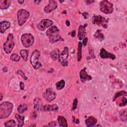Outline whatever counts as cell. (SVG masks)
I'll return each instance as SVG.
<instances>
[{
    "label": "cell",
    "mask_w": 127,
    "mask_h": 127,
    "mask_svg": "<svg viewBox=\"0 0 127 127\" xmlns=\"http://www.w3.org/2000/svg\"><path fill=\"white\" fill-rule=\"evenodd\" d=\"M46 35L49 38L51 43H54L59 41H63L60 34V30L56 26H52L46 32Z\"/></svg>",
    "instance_id": "1"
},
{
    "label": "cell",
    "mask_w": 127,
    "mask_h": 127,
    "mask_svg": "<svg viewBox=\"0 0 127 127\" xmlns=\"http://www.w3.org/2000/svg\"><path fill=\"white\" fill-rule=\"evenodd\" d=\"M13 104L9 102H3L0 105V119H3L8 117L12 112Z\"/></svg>",
    "instance_id": "2"
},
{
    "label": "cell",
    "mask_w": 127,
    "mask_h": 127,
    "mask_svg": "<svg viewBox=\"0 0 127 127\" xmlns=\"http://www.w3.org/2000/svg\"><path fill=\"white\" fill-rule=\"evenodd\" d=\"M40 56V52L37 50H34L30 57V63L34 69H38L42 66L41 63L39 61V58Z\"/></svg>",
    "instance_id": "3"
},
{
    "label": "cell",
    "mask_w": 127,
    "mask_h": 127,
    "mask_svg": "<svg viewBox=\"0 0 127 127\" xmlns=\"http://www.w3.org/2000/svg\"><path fill=\"white\" fill-rule=\"evenodd\" d=\"M14 46L13 35L9 33L7 37L5 42L3 44V50L7 54H9L12 50Z\"/></svg>",
    "instance_id": "4"
},
{
    "label": "cell",
    "mask_w": 127,
    "mask_h": 127,
    "mask_svg": "<svg viewBox=\"0 0 127 127\" xmlns=\"http://www.w3.org/2000/svg\"><path fill=\"white\" fill-rule=\"evenodd\" d=\"M30 16L29 12L25 9H21L17 12L18 23L19 26L23 25L28 20Z\"/></svg>",
    "instance_id": "5"
},
{
    "label": "cell",
    "mask_w": 127,
    "mask_h": 127,
    "mask_svg": "<svg viewBox=\"0 0 127 127\" xmlns=\"http://www.w3.org/2000/svg\"><path fill=\"white\" fill-rule=\"evenodd\" d=\"M100 10L105 14L112 13L114 11L113 4L108 0H103L100 3Z\"/></svg>",
    "instance_id": "6"
},
{
    "label": "cell",
    "mask_w": 127,
    "mask_h": 127,
    "mask_svg": "<svg viewBox=\"0 0 127 127\" xmlns=\"http://www.w3.org/2000/svg\"><path fill=\"white\" fill-rule=\"evenodd\" d=\"M21 41L24 47L29 48L33 44L34 42V38L32 34L26 33L21 36Z\"/></svg>",
    "instance_id": "7"
},
{
    "label": "cell",
    "mask_w": 127,
    "mask_h": 127,
    "mask_svg": "<svg viewBox=\"0 0 127 127\" xmlns=\"http://www.w3.org/2000/svg\"><path fill=\"white\" fill-rule=\"evenodd\" d=\"M92 22L94 24L101 26L104 28H107L108 27L107 23L108 22V20L101 15H95L93 17Z\"/></svg>",
    "instance_id": "8"
},
{
    "label": "cell",
    "mask_w": 127,
    "mask_h": 127,
    "mask_svg": "<svg viewBox=\"0 0 127 127\" xmlns=\"http://www.w3.org/2000/svg\"><path fill=\"white\" fill-rule=\"evenodd\" d=\"M53 22L49 19H44L41 20L37 24V28L40 31H44L46 29L53 25Z\"/></svg>",
    "instance_id": "9"
},
{
    "label": "cell",
    "mask_w": 127,
    "mask_h": 127,
    "mask_svg": "<svg viewBox=\"0 0 127 127\" xmlns=\"http://www.w3.org/2000/svg\"><path fill=\"white\" fill-rule=\"evenodd\" d=\"M43 97L45 99L49 102L54 100L56 97V94L52 88H47L45 92L43 94Z\"/></svg>",
    "instance_id": "10"
},
{
    "label": "cell",
    "mask_w": 127,
    "mask_h": 127,
    "mask_svg": "<svg viewBox=\"0 0 127 127\" xmlns=\"http://www.w3.org/2000/svg\"><path fill=\"white\" fill-rule=\"evenodd\" d=\"M58 4L54 0H49V4L44 7V11L46 13H50L57 8Z\"/></svg>",
    "instance_id": "11"
},
{
    "label": "cell",
    "mask_w": 127,
    "mask_h": 127,
    "mask_svg": "<svg viewBox=\"0 0 127 127\" xmlns=\"http://www.w3.org/2000/svg\"><path fill=\"white\" fill-rule=\"evenodd\" d=\"M100 56L102 59H111L113 60L116 59V56L114 54L109 53L104 48H102L101 49Z\"/></svg>",
    "instance_id": "12"
},
{
    "label": "cell",
    "mask_w": 127,
    "mask_h": 127,
    "mask_svg": "<svg viewBox=\"0 0 127 127\" xmlns=\"http://www.w3.org/2000/svg\"><path fill=\"white\" fill-rule=\"evenodd\" d=\"M79 77L81 82L83 83L85 82L86 81L90 80L92 79V77H91V76L88 75L87 73L85 70V68L81 70L79 73Z\"/></svg>",
    "instance_id": "13"
},
{
    "label": "cell",
    "mask_w": 127,
    "mask_h": 127,
    "mask_svg": "<svg viewBox=\"0 0 127 127\" xmlns=\"http://www.w3.org/2000/svg\"><path fill=\"white\" fill-rule=\"evenodd\" d=\"M43 106L42 102L41 99L38 97L35 98L34 99V108L35 111H42Z\"/></svg>",
    "instance_id": "14"
},
{
    "label": "cell",
    "mask_w": 127,
    "mask_h": 127,
    "mask_svg": "<svg viewBox=\"0 0 127 127\" xmlns=\"http://www.w3.org/2000/svg\"><path fill=\"white\" fill-rule=\"evenodd\" d=\"M68 57V48L67 47H65L63 51L62 52L61 54H60V56L59 58V62L62 63L63 62L66 61Z\"/></svg>",
    "instance_id": "15"
},
{
    "label": "cell",
    "mask_w": 127,
    "mask_h": 127,
    "mask_svg": "<svg viewBox=\"0 0 127 127\" xmlns=\"http://www.w3.org/2000/svg\"><path fill=\"white\" fill-rule=\"evenodd\" d=\"M86 24H85V26L80 25L78 28V38L79 40H82L86 36V30L85 26Z\"/></svg>",
    "instance_id": "16"
},
{
    "label": "cell",
    "mask_w": 127,
    "mask_h": 127,
    "mask_svg": "<svg viewBox=\"0 0 127 127\" xmlns=\"http://www.w3.org/2000/svg\"><path fill=\"white\" fill-rule=\"evenodd\" d=\"M97 122V119L94 117L90 116L87 119H86L85 123L87 127H91L95 126Z\"/></svg>",
    "instance_id": "17"
},
{
    "label": "cell",
    "mask_w": 127,
    "mask_h": 127,
    "mask_svg": "<svg viewBox=\"0 0 127 127\" xmlns=\"http://www.w3.org/2000/svg\"><path fill=\"white\" fill-rule=\"evenodd\" d=\"M58 110V106L57 104L53 105H46L43 106L42 109V111H57Z\"/></svg>",
    "instance_id": "18"
},
{
    "label": "cell",
    "mask_w": 127,
    "mask_h": 127,
    "mask_svg": "<svg viewBox=\"0 0 127 127\" xmlns=\"http://www.w3.org/2000/svg\"><path fill=\"white\" fill-rule=\"evenodd\" d=\"M0 31L1 33H3L6 30L9 28L10 24L8 21H2L0 22Z\"/></svg>",
    "instance_id": "19"
},
{
    "label": "cell",
    "mask_w": 127,
    "mask_h": 127,
    "mask_svg": "<svg viewBox=\"0 0 127 127\" xmlns=\"http://www.w3.org/2000/svg\"><path fill=\"white\" fill-rule=\"evenodd\" d=\"M11 4V1L9 0H0V8L1 9H5L9 7Z\"/></svg>",
    "instance_id": "20"
},
{
    "label": "cell",
    "mask_w": 127,
    "mask_h": 127,
    "mask_svg": "<svg viewBox=\"0 0 127 127\" xmlns=\"http://www.w3.org/2000/svg\"><path fill=\"white\" fill-rule=\"evenodd\" d=\"M50 56L52 60L54 61H56L57 60L59 59L60 56V51L58 49H55L53 50L51 53Z\"/></svg>",
    "instance_id": "21"
},
{
    "label": "cell",
    "mask_w": 127,
    "mask_h": 127,
    "mask_svg": "<svg viewBox=\"0 0 127 127\" xmlns=\"http://www.w3.org/2000/svg\"><path fill=\"white\" fill-rule=\"evenodd\" d=\"M58 122L60 127H67V123L66 119L63 116H59L58 118Z\"/></svg>",
    "instance_id": "22"
},
{
    "label": "cell",
    "mask_w": 127,
    "mask_h": 127,
    "mask_svg": "<svg viewBox=\"0 0 127 127\" xmlns=\"http://www.w3.org/2000/svg\"><path fill=\"white\" fill-rule=\"evenodd\" d=\"M15 118L17 119V121L18 122V125L17 126L18 127H22L24 125V117L23 116H21L18 114H15Z\"/></svg>",
    "instance_id": "23"
},
{
    "label": "cell",
    "mask_w": 127,
    "mask_h": 127,
    "mask_svg": "<svg viewBox=\"0 0 127 127\" xmlns=\"http://www.w3.org/2000/svg\"><path fill=\"white\" fill-rule=\"evenodd\" d=\"M82 43L79 42L78 45L77 49V60L78 61H80L82 58Z\"/></svg>",
    "instance_id": "24"
},
{
    "label": "cell",
    "mask_w": 127,
    "mask_h": 127,
    "mask_svg": "<svg viewBox=\"0 0 127 127\" xmlns=\"http://www.w3.org/2000/svg\"><path fill=\"white\" fill-rule=\"evenodd\" d=\"M20 55L23 60L25 61H27L28 57V51L27 50H21L20 51Z\"/></svg>",
    "instance_id": "25"
},
{
    "label": "cell",
    "mask_w": 127,
    "mask_h": 127,
    "mask_svg": "<svg viewBox=\"0 0 127 127\" xmlns=\"http://www.w3.org/2000/svg\"><path fill=\"white\" fill-rule=\"evenodd\" d=\"M27 105L26 104H21L18 106L17 111L19 114H22L27 110Z\"/></svg>",
    "instance_id": "26"
},
{
    "label": "cell",
    "mask_w": 127,
    "mask_h": 127,
    "mask_svg": "<svg viewBox=\"0 0 127 127\" xmlns=\"http://www.w3.org/2000/svg\"><path fill=\"white\" fill-rule=\"evenodd\" d=\"M94 37L100 41H102L104 39V36L103 33L101 32L100 30H98L94 34Z\"/></svg>",
    "instance_id": "27"
},
{
    "label": "cell",
    "mask_w": 127,
    "mask_h": 127,
    "mask_svg": "<svg viewBox=\"0 0 127 127\" xmlns=\"http://www.w3.org/2000/svg\"><path fill=\"white\" fill-rule=\"evenodd\" d=\"M127 92L126 91H124V90H123V91H119L118 92H117L116 93H115L114 96V98H113V101H115L116 100L117 98H118L119 97H121L122 96H127Z\"/></svg>",
    "instance_id": "28"
},
{
    "label": "cell",
    "mask_w": 127,
    "mask_h": 127,
    "mask_svg": "<svg viewBox=\"0 0 127 127\" xmlns=\"http://www.w3.org/2000/svg\"><path fill=\"white\" fill-rule=\"evenodd\" d=\"M56 85V88L58 90H61L63 88H64V87L65 86V81L64 80L62 79L60 81L58 82Z\"/></svg>",
    "instance_id": "29"
},
{
    "label": "cell",
    "mask_w": 127,
    "mask_h": 127,
    "mask_svg": "<svg viewBox=\"0 0 127 127\" xmlns=\"http://www.w3.org/2000/svg\"><path fill=\"white\" fill-rule=\"evenodd\" d=\"M120 117L121 121L123 122L127 121V111L126 110L122 111L120 113Z\"/></svg>",
    "instance_id": "30"
},
{
    "label": "cell",
    "mask_w": 127,
    "mask_h": 127,
    "mask_svg": "<svg viewBox=\"0 0 127 127\" xmlns=\"http://www.w3.org/2000/svg\"><path fill=\"white\" fill-rule=\"evenodd\" d=\"M4 125L5 127H15L16 126L15 122L13 120H11L5 122Z\"/></svg>",
    "instance_id": "31"
},
{
    "label": "cell",
    "mask_w": 127,
    "mask_h": 127,
    "mask_svg": "<svg viewBox=\"0 0 127 127\" xmlns=\"http://www.w3.org/2000/svg\"><path fill=\"white\" fill-rule=\"evenodd\" d=\"M10 59L14 62H18L20 59V57L17 54L14 53L11 55Z\"/></svg>",
    "instance_id": "32"
},
{
    "label": "cell",
    "mask_w": 127,
    "mask_h": 127,
    "mask_svg": "<svg viewBox=\"0 0 127 127\" xmlns=\"http://www.w3.org/2000/svg\"><path fill=\"white\" fill-rule=\"evenodd\" d=\"M127 105V99L125 97H122L120 99L118 105L121 107L125 106Z\"/></svg>",
    "instance_id": "33"
},
{
    "label": "cell",
    "mask_w": 127,
    "mask_h": 127,
    "mask_svg": "<svg viewBox=\"0 0 127 127\" xmlns=\"http://www.w3.org/2000/svg\"><path fill=\"white\" fill-rule=\"evenodd\" d=\"M16 73L18 74H19L20 75H21L25 80H27V77L25 75V74H24V73L21 70H18L16 71Z\"/></svg>",
    "instance_id": "34"
},
{
    "label": "cell",
    "mask_w": 127,
    "mask_h": 127,
    "mask_svg": "<svg viewBox=\"0 0 127 127\" xmlns=\"http://www.w3.org/2000/svg\"><path fill=\"white\" fill-rule=\"evenodd\" d=\"M77 103H78V100L77 98H75L73 100V104H72V110H74L76 109L77 107Z\"/></svg>",
    "instance_id": "35"
},
{
    "label": "cell",
    "mask_w": 127,
    "mask_h": 127,
    "mask_svg": "<svg viewBox=\"0 0 127 127\" xmlns=\"http://www.w3.org/2000/svg\"><path fill=\"white\" fill-rule=\"evenodd\" d=\"M82 14L83 15V17L85 19H87L89 17V13L87 12H84L83 13H82Z\"/></svg>",
    "instance_id": "36"
},
{
    "label": "cell",
    "mask_w": 127,
    "mask_h": 127,
    "mask_svg": "<svg viewBox=\"0 0 127 127\" xmlns=\"http://www.w3.org/2000/svg\"><path fill=\"white\" fill-rule=\"evenodd\" d=\"M57 125L56 124V122H52L51 123H50L48 125V126H50V127H55Z\"/></svg>",
    "instance_id": "37"
},
{
    "label": "cell",
    "mask_w": 127,
    "mask_h": 127,
    "mask_svg": "<svg viewBox=\"0 0 127 127\" xmlns=\"http://www.w3.org/2000/svg\"><path fill=\"white\" fill-rule=\"evenodd\" d=\"M87 41H88V38H84L83 39V40L82 41V43H83V45L84 46H86V44L87 43Z\"/></svg>",
    "instance_id": "38"
},
{
    "label": "cell",
    "mask_w": 127,
    "mask_h": 127,
    "mask_svg": "<svg viewBox=\"0 0 127 127\" xmlns=\"http://www.w3.org/2000/svg\"><path fill=\"white\" fill-rule=\"evenodd\" d=\"M61 63V64L64 66H67L68 65V62L67 61H64V62H63Z\"/></svg>",
    "instance_id": "39"
},
{
    "label": "cell",
    "mask_w": 127,
    "mask_h": 127,
    "mask_svg": "<svg viewBox=\"0 0 127 127\" xmlns=\"http://www.w3.org/2000/svg\"><path fill=\"white\" fill-rule=\"evenodd\" d=\"M19 85H20V88L21 90H23L24 88V84L23 82H20Z\"/></svg>",
    "instance_id": "40"
},
{
    "label": "cell",
    "mask_w": 127,
    "mask_h": 127,
    "mask_svg": "<svg viewBox=\"0 0 127 127\" xmlns=\"http://www.w3.org/2000/svg\"><path fill=\"white\" fill-rule=\"evenodd\" d=\"M95 2V0H86L85 2L86 3V4H91L93 2Z\"/></svg>",
    "instance_id": "41"
},
{
    "label": "cell",
    "mask_w": 127,
    "mask_h": 127,
    "mask_svg": "<svg viewBox=\"0 0 127 127\" xmlns=\"http://www.w3.org/2000/svg\"><path fill=\"white\" fill-rule=\"evenodd\" d=\"M70 34H71V37H74L75 36V31L73 30V31H72L70 33Z\"/></svg>",
    "instance_id": "42"
},
{
    "label": "cell",
    "mask_w": 127,
    "mask_h": 127,
    "mask_svg": "<svg viewBox=\"0 0 127 127\" xmlns=\"http://www.w3.org/2000/svg\"><path fill=\"white\" fill-rule=\"evenodd\" d=\"M65 24H66V25L67 26H69V25H70V22H69V20H66V21H65Z\"/></svg>",
    "instance_id": "43"
},
{
    "label": "cell",
    "mask_w": 127,
    "mask_h": 127,
    "mask_svg": "<svg viewBox=\"0 0 127 127\" xmlns=\"http://www.w3.org/2000/svg\"><path fill=\"white\" fill-rule=\"evenodd\" d=\"M24 0H18V2L20 4H23L24 3Z\"/></svg>",
    "instance_id": "44"
},
{
    "label": "cell",
    "mask_w": 127,
    "mask_h": 127,
    "mask_svg": "<svg viewBox=\"0 0 127 127\" xmlns=\"http://www.w3.org/2000/svg\"><path fill=\"white\" fill-rule=\"evenodd\" d=\"M41 1H40V0H35L34 1V2L36 3V4H38V3L39 2H40Z\"/></svg>",
    "instance_id": "45"
},
{
    "label": "cell",
    "mask_w": 127,
    "mask_h": 127,
    "mask_svg": "<svg viewBox=\"0 0 127 127\" xmlns=\"http://www.w3.org/2000/svg\"><path fill=\"white\" fill-rule=\"evenodd\" d=\"M0 97H0V101H1V100H2V94L1 93H0Z\"/></svg>",
    "instance_id": "46"
}]
</instances>
